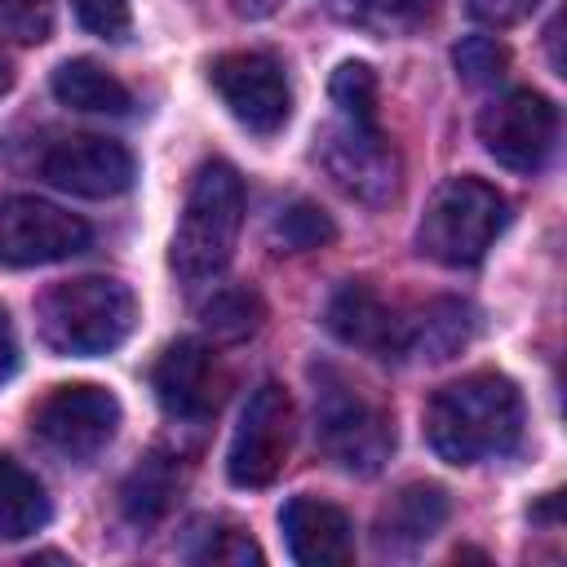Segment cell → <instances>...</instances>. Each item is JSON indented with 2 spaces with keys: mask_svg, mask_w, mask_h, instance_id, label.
Here are the masks:
<instances>
[{
  "mask_svg": "<svg viewBox=\"0 0 567 567\" xmlns=\"http://www.w3.org/2000/svg\"><path fill=\"white\" fill-rule=\"evenodd\" d=\"M151 385H155V399L164 403V412L173 416H186V421H199L217 408V394H221V377H217V359L204 341H173L155 368H151Z\"/></svg>",
  "mask_w": 567,
  "mask_h": 567,
  "instance_id": "4fadbf2b",
  "label": "cell"
},
{
  "mask_svg": "<svg viewBox=\"0 0 567 567\" xmlns=\"http://www.w3.org/2000/svg\"><path fill=\"white\" fill-rule=\"evenodd\" d=\"M275 239H279L288 252H310V248L332 244V239H337V226H332V217H328L319 204H306V199H301V204H292V208L279 213Z\"/></svg>",
  "mask_w": 567,
  "mask_h": 567,
  "instance_id": "603a6c76",
  "label": "cell"
},
{
  "mask_svg": "<svg viewBox=\"0 0 567 567\" xmlns=\"http://www.w3.org/2000/svg\"><path fill=\"white\" fill-rule=\"evenodd\" d=\"M315 430L323 452L354 474H377L394 447L390 416L332 368L315 372Z\"/></svg>",
  "mask_w": 567,
  "mask_h": 567,
  "instance_id": "5b68a950",
  "label": "cell"
},
{
  "mask_svg": "<svg viewBox=\"0 0 567 567\" xmlns=\"http://www.w3.org/2000/svg\"><path fill=\"white\" fill-rule=\"evenodd\" d=\"M266 319V306L257 292L248 288H217L204 306H199V323L208 337L217 341H244L257 332V323Z\"/></svg>",
  "mask_w": 567,
  "mask_h": 567,
  "instance_id": "44dd1931",
  "label": "cell"
},
{
  "mask_svg": "<svg viewBox=\"0 0 567 567\" xmlns=\"http://www.w3.org/2000/svg\"><path fill=\"white\" fill-rule=\"evenodd\" d=\"M478 142L496 164L514 173H536L558 142V111L536 89H509L483 106Z\"/></svg>",
  "mask_w": 567,
  "mask_h": 567,
  "instance_id": "8992f818",
  "label": "cell"
},
{
  "mask_svg": "<svg viewBox=\"0 0 567 567\" xmlns=\"http://www.w3.org/2000/svg\"><path fill=\"white\" fill-rule=\"evenodd\" d=\"M53 97L62 106L93 111V115H124L133 106V93L89 58H71L53 71Z\"/></svg>",
  "mask_w": 567,
  "mask_h": 567,
  "instance_id": "e0dca14e",
  "label": "cell"
},
{
  "mask_svg": "<svg viewBox=\"0 0 567 567\" xmlns=\"http://www.w3.org/2000/svg\"><path fill=\"white\" fill-rule=\"evenodd\" d=\"M505 221L509 204L496 186H487L483 177H447L421 213L416 244L443 266H474L505 230Z\"/></svg>",
  "mask_w": 567,
  "mask_h": 567,
  "instance_id": "277c9868",
  "label": "cell"
},
{
  "mask_svg": "<svg viewBox=\"0 0 567 567\" xmlns=\"http://www.w3.org/2000/svg\"><path fill=\"white\" fill-rule=\"evenodd\" d=\"M230 4H235V13H244V18H266V13L279 9V0H230Z\"/></svg>",
  "mask_w": 567,
  "mask_h": 567,
  "instance_id": "f546056e",
  "label": "cell"
},
{
  "mask_svg": "<svg viewBox=\"0 0 567 567\" xmlns=\"http://www.w3.org/2000/svg\"><path fill=\"white\" fill-rule=\"evenodd\" d=\"M425 434L439 461L447 465H474V461L514 452L523 434L518 385L501 372H470L434 390L425 408Z\"/></svg>",
  "mask_w": 567,
  "mask_h": 567,
  "instance_id": "6da1fadb",
  "label": "cell"
},
{
  "mask_svg": "<svg viewBox=\"0 0 567 567\" xmlns=\"http://www.w3.org/2000/svg\"><path fill=\"white\" fill-rule=\"evenodd\" d=\"M177 487H182V470H177V461L155 452V456H146V461L124 478V487H120V505H124V514H128L137 527H151L155 518L168 514Z\"/></svg>",
  "mask_w": 567,
  "mask_h": 567,
  "instance_id": "d6986e66",
  "label": "cell"
},
{
  "mask_svg": "<svg viewBox=\"0 0 567 567\" xmlns=\"http://www.w3.org/2000/svg\"><path fill=\"white\" fill-rule=\"evenodd\" d=\"M452 62H456V75L465 84H492L505 75L509 66V53L505 44H496L492 35H465L456 49H452Z\"/></svg>",
  "mask_w": 567,
  "mask_h": 567,
  "instance_id": "cb8c5ba5",
  "label": "cell"
},
{
  "mask_svg": "<svg viewBox=\"0 0 567 567\" xmlns=\"http://www.w3.org/2000/svg\"><path fill=\"white\" fill-rule=\"evenodd\" d=\"M292 447V399L284 385L266 381L252 390V399L239 412L230 452H226V474L235 487H266L279 478L284 461Z\"/></svg>",
  "mask_w": 567,
  "mask_h": 567,
  "instance_id": "52a82bcc",
  "label": "cell"
},
{
  "mask_svg": "<svg viewBox=\"0 0 567 567\" xmlns=\"http://www.w3.org/2000/svg\"><path fill=\"white\" fill-rule=\"evenodd\" d=\"M470 341V310L461 301H434L416 323H408L403 354L421 359H452Z\"/></svg>",
  "mask_w": 567,
  "mask_h": 567,
  "instance_id": "ffe728a7",
  "label": "cell"
},
{
  "mask_svg": "<svg viewBox=\"0 0 567 567\" xmlns=\"http://www.w3.org/2000/svg\"><path fill=\"white\" fill-rule=\"evenodd\" d=\"M288 554L301 567H346L354 558V527L346 509L319 496H292L279 514Z\"/></svg>",
  "mask_w": 567,
  "mask_h": 567,
  "instance_id": "5bb4252c",
  "label": "cell"
},
{
  "mask_svg": "<svg viewBox=\"0 0 567 567\" xmlns=\"http://www.w3.org/2000/svg\"><path fill=\"white\" fill-rule=\"evenodd\" d=\"M89 248V226L35 195L0 199V261L4 266H49Z\"/></svg>",
  "mask_w": 567,
  "mask_h": 567,
  "instance_id": "ba28073f",
  "label": "cell"
},
{
  "mask_svg": "<svg viewBox=\"0 0 567 567\" xmlns=\"http://www.w3.org/2000/svg\"><path fill=\"white\" fill-rule=\"evenodd\" d=\"M40 173L58 190H71V195H84V199H106V195L128 190L133 155L120 142H111V137L75 133V137H62V142H53L44 151Z\"/></svg>",
  "mask_w": 567,
  "mask_h": 567,
  "instance_id": "7c38bea8",
  "label": "cell"
},
{
  "mask_svg": "<svg viewBox=\"0 0 567 567\" xmlns=\"http://www.w3.org/2000/svg\"><path fill=\"white\" fill-rule=\"evenodd\" d=\"M323 323L337 341L346 346H359L368 354H403V341H408V323L368 288V284H341L323 310Z\"/></svg>",
  "mask_w": 567,
  "mask_h": 567,
  "instance_id": "9a60e30c",
  "label": "cell"
},
{
  "mask_svg": "<svg viewBox=\"0 0 567 567\" xmlns=\"http://www.w3.org/2000/svg\"><path fill=\"white\" fill-rule=\"evenodd\" d=\"M190 558L195 563H217V567H248V563H261V549L239 527H208L204 545L190 549Z\"/></svg>",
  "mask_w": 567,
  "mask_h": 567,
  "instance_id": "484cf974",
  "label": "cell"
},
{
  "mask_svg": "<svg viewBox=\"0 0 567 567\" xmlns=\"http://www.w3.org/2000/svg\"><path fill=\"white\" fill-rule=\"evenodd\" d=\"M239 221H244V182L226 159H208L195 168L190 186H186V204L173 230V248H168V266L182 279H208L217 275L239 239Z\"/></svg>",
  "mask_w": 567,
  "mask_h": 567,
  "instance_id": "3957f363",
  "label": "cell"
},
{
  "mask_svg": "<svg viewBox=\"0 0 567 567\" xmlns=\"http://www.w3.org/2000/svg\"><path fill=\"white\" fill-rule=\"evenodd\" d=\"M18 368V337H13V323H9V310L0 306V381Z\"/></svg>",
  "mask_w": 567,
  "mask_h": 567,
  "instance_id": "f1b7e54d",
  "label": "cell"
},
{
  "mask_svg": "<svg viewBox=\"0 0 567 567\" xmlns=\"http://www.w3.org/2000/svg\"><path fill=\"white\" fill-rule=\"evenodd\" d=\"M13 89V62L4 58V49H0V97Z\"/></svg>",
  "mask_w": 567,
  "mask_h": 567,
  "instance_id": "4dcf8cb0",
  "label": "cell"
},
{
  "mask_svg": "<svg viewBox=\"0 0 567 567\" xmlns=\"http://www.w3.org/2000/svg\"><path fill=\"white\" fill-rule=\"evenodd\" d=\"M35 434L62 456H93L120 430V399L102 385H58L31 412Z\"/></svg>",
  "mask_w": 567,
  "mask_h": 567,
  "instance_id": "8fae6325",
  "label": "cell"
},
{
  "mask_svg": "<svg viewBox=\"0 0 567 567\" xmlns=\"http://www.w3.org/2000/svg\"><path fill=\"white\" fill-rule=\"evenodd\" d=\"M341 120H354V124H377V75L368 62H341L332 71V84H328Z\"/></svg>",
  "mask_w": 567,
  "mask_h": 567,
  "instance_id": "7402d4cb",
  "label": "cell"
},
{
  "mask_svg": "<svg viewBox=\"0 0 567 567\" xmlns=\"http://www.w3.org/2000/svg\"><path fill=\"white\" fill-rule=\"evenodd\" d=\"M536 4H540V0H465L470 18L483 22V27H514V22L532 18Z\"/></svg>",
  "mask_w": 567,
  "mask_h": 567,
  "instance_id": "83f0119b",
  "label": "cell"
},
{
  "mask_svg": "<svg viewBox=\"0 0 567 567\" xmlns=\"http://www.w3.org/2000/svg\"><path fill=\"white\" fill-rule=\"evenodd\" d=\"M208 80H213L217 97L226 102V111L261 137L279 133L292 115V93H288L284 66L270 53H248V49L244 53H221L213 62Z\"/></svg>",
  "mask_w": 567,
  "mask_h": 567,
  "instance_id": "9c48e42d",
  "label": "cell"
},
{
  "mask_svg": "<svg viewBox=\"0 0 567 567\" xmlns=\"http://www.w3.org/2000/svg\"><path fill=\"white\" fill-rule=\"evenodd\" d=\"M75 18L84 31L102 35V40H124L128 35V0H71Z\"/></svg>",
  "mask_w": 567,
  "mask_h": 567,
  "instance_id": "4316f807",
  "label": "cell"
},
{
  "mask_svg": "<svg viewBox=\"0 0 567 567\" xmlns=\"http://www.w3.org/2000/svg\"><path fill=\"white\" fill-rule=\"evenodd\" d=\"M0 31L18 44H40L53 35V0H0Z\"/></svg>",
  "mask_w": 567,
  "mask_h": 567,
  "instance_id": "d4e9b609",
  "label": "cell"
},
{
  "mask_svg": "<svg viewBox=\"0 0 567 567\" xmlns=\"http://www.w3.org/2000/svg\"><path fill=\"white\" fill-rule=\"evenodd\" d=\"M49 523V496L31 470L0 456V540H22Z\"/></svg>",
  "mask_w": 567,
  "mask_h": 567,
  "instance_id": "ac0fdd59",
  "label": "cell"
},
{
  "mask_svg": "<svg viewBox=\"0 0 567 567\" xmlns=\"http://www.w3.org/2000/svg\"><path fill=\"white\" fill-rule=\"evenodd\" d=\"M319 164L350 199L385 204L399 190V155L377 124H332L319 142Z\"/></svg>",
  "mask_w": 567,
  "mask_h": 567,
  "instance_id": "30bf717a",
  "label": "cell"
},
{
  "mask_svg": "<svg viewBox=\"0 0 567 567\" xmlns=\"http://www.w3.org/2000/svg\"><path fill=\"white\" fill-rule=\"evenodd\" d=\"M35 323H40V341L53 354H71V359H89V354H106L115 350L133 323H137V301L128 292V284L106 279V275H80L66 284H53L40 306H35Z\"/></svg>",
  "mask_w": 567,
  "mask_h": 567,
  "instance_id": "7a4b0ae2",
  "label": "cell"
},
{
  "mask_svg": "<svg viewBox=\"0 0 567 567\" xmlns=\"http://www.w3.org/2000/svg\"><path fill=\"white\" fill-rule=\"evenodd\" d=\"M447 492L439 483H412L399 496H390V505L377 514V540L385 549H412L425 545L443 523H447Z\"/></svg>",
  "mask_w": 567,
  "mask_h": 567,
  "instance_id": "2e32d148",
  "label": "cell"
}]
</instances>
